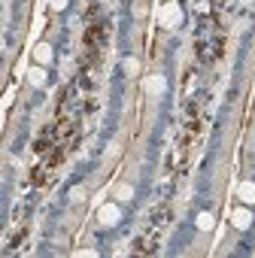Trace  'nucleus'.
<instances>
[{
	"mask_svg": "<svg viewBox=\"0 0 255 258\" xmlns=\"http://www.w3.org/2000/svg\"><path fill=\"white\" fill-rule=\"evenodd\" d=\"M167 222H170V204L155 207V213H152L149 225L143 228V234H140V240H137V249H134V252H137V255H149V252H155V249L161 246V234H164Z\"/></svg>",
	"mask_w": 255,
	"mask_h": 258,
	"instance_id": "nucleus-1",
	"label": "nucleus"
}]
</instances>
